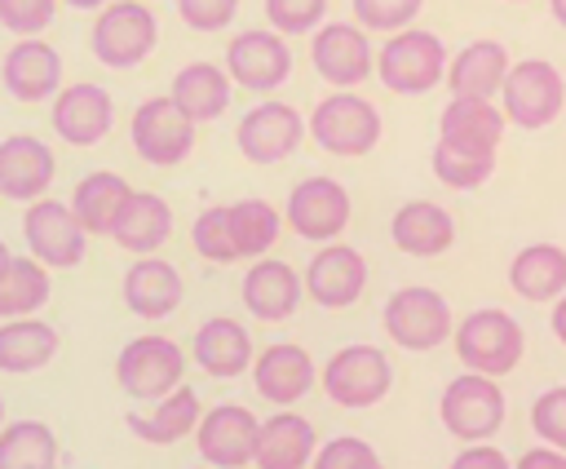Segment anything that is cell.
Wrapping results in <instances>:
<instances>
[{
	"mask_svg": "<svg viewBox=\"0 0 566 469\" xmlns=\"http://www.w3.org/2000/svg\"><path fill=\"white\" fill-rule=\"evenodd\" d=\"M128 181L119 177V173H88V177H80V186L71 190V212H75V221L88 230V234H111V226H115V217H119V208H124V199H128Z\"/></svg>",
	"mask_w": 566,
	"mask_h": 469,
	"instance_id": "cell-34",
	"label": "cell"
},
{
	"mask_svg": "<svg viewBox=\"0 0 566 469\" xmlns=\"http://www.w3.org/2000/svg\"><path fill=\"white\" fill-rule=\"evenodd\" d=\"M53 354H57V332L35 314H18L0 323V372L27 376V372H40Z\"/></svg>",
	"mask_w": 566,
	"mask_h": 469,
	"instance_id": "cell-32",
	"label": "cell"
},
{
	"mask_svg": "<svg viewBox=\"0 0 566 469\" xmlns=\"http://www.w3.org/2000/svg\"><path fill=\"white\" fill-rule=\"evenodd\" d=\"M305 133L314 137L318 150L358 159V155H367V150L380 142V111H376L367 97L340 88V93H327V97L310 111Z\"/></svg>",
	"mask_w": 566,
	"mask_h": 469,
	"instance_id": "cell-3",
	"label": "cell"
},
{
	"mask_svg": "<svg viewBox=\"0 0 566 469\" xmlns=\"http://www.w3.org/2000/svg\"><path fill=\"white\" fill-rule=\"evenodd\" d=\"M548 323H553V336L566 345V292L553 296V319H548Z\"/></svg>",
	"mask_w": 566,
	"mask_h": 469,
	"instance_id": "cell-48",
	"label": "cell"
},
{
	"mask_svg": "<svg viewBox=\"0 0 566 469\" xmlns=\"http://www.w3.org/2000/svg\"><path fill=\"white\" fill-rule=\"evenodd\" d=\"M53 173H57V159L40 137L13 133L0 142V195L4 199H18V204L40 199L49 190Z\"/></svg>",
	"mask_w": 566,
	"mask_h": 469,
	"instance_id": "cell-22",
	"label": "cell"
},
{
	"mask_svg": "<svg viewBox=\"0 0 566 469\" xmlns=\"http://www.w3.org/2000/svg\"><path fill=\"white\" fill-rule=\"evenodd\" d=\"M376 75L385 80L389 93H402V97L429 93L447 75V44L424 27H402L376 53Z\"/></svg>",
	"mask_w": 566,
	"mask_h": 469,
	"instance_id": "cell-4",
	"label": "cell"
},
{
	"mask_svg": "<svg viewBox=\"0 0 566 469\" xmlns=\"http://www.w3.org/2000/svg\"><path fill=\"white\" fill-rule=\"evenodd\" d=\"M349 217H354V204L336 177H305L292 186V195L283 204V221L301 239H314V243L336 239L349 226Z\"/></svg>",
	"mask_w": 566,
	"mask_h": 469,
	"instance_id": "cell-11",
	"label": "cell"
},
{
	"mask_svg": "<svg viewBox=\"0 0 566 469\" xmlns=\"http://www.w3.org/2000/svg\"><path fill=\"white\" fill-rule=\"evenodd\" d=\"M451 465H455V469H504L509 460H504V451H500V447H491V442L482 438V442L464 447V451H460Z\"/></svg>",
	"mask_w": 566,
	"mask_h": 469,
	"instance_id": "cell-46",
	"label": "cell"
},
{
	"mask_svg": "<svg viewBox=\"0 0 566 469\" xmlns=\"http://www.w3.org/2000/svg\"><path fill=\"white\" fill-rule=\"evenodd\" d=\"M168 234H172V208H168V199H159L150 190H128V199H124V208H119V217L111 226V239L124 252L146 257V252L164 248Z\"/></svg>",
	"mask_w": 566,
	"mask_h": 469,
	"instance_id": "cell-25",
	"label": "cell"
},
{
	"mask_svg": "<svg viewBox=\"0 0 566 469\" xmlns=\"http://www.w3.org/2000/svg\"><path fill=\"white\" fill-rule=\"evenodd\" d=\"M186 376V354L168 336H137L115 358V381L128 398H164Z\"/></svg>",
	"mask_w": 566,
	"mask_h": 469,
	"instance_id": "cell-10",
	"label": "cell"
},
{
	"mask_svg": "<svg viewBox=\"0 0 566 469\" xmlns=\"http://www.w3.org/2000/svg\"><path fill=\"white\" fill-rule=\"evenodd\" d=\"M500 102H504V119L509 124L535 133V128H548L562 115V106H566V80L544 58L509 62L504 84H500Z\"/></svg>",
	"mask_w": 566,
	"mask_h": 469,
	"instance_id": "cell-5",
	"label": "cell"
},
{
	"mask_svg": "<svg viewBox=\"0 0 566 469\" xmlns=\"http://www.w3.org/2000/svg\"><path fill=\"white\" fill-rule=\"evenodd\" d=\"M195 363L208 372V376H221V381H230V376H239V372H248L252 367V336H248V327L239 323V319H208L199 332H195Z\"/></svg>",
	"mask_w": 566,
	"mask_h": 469,
	"instance_id": "cell-29",
	"label": "cell"
},
{
	"mask_svg": "<svg viewBox=\"0 0 566 469\" xmlns=\"http://www.w3.org/2000/svg\"><path fill=\"white\" fill-rule=\"evenodd\" d=\"M323 394L336 407H376L389 389H394V367L385 358V350L376 345H340L327 363H323Z\"/></svg>",
	"mask_w": 566,
	"mask_h": 469,
	"instance_id": "cell-8",
	"label": "cell"
},
{
	"mask_svg": "<svg viewBox=\"0 0 566 469\" xmlns=\"http://www.w3.org/2000/svg\"><path fill=\"white\" fill-rule=\"evenodd\" d=\"M53 283H49V265L35 257H13L9 270L0 274V319H18V314H35L49 301Z\"/></svg>",
	"mask_w": 566,
	"mask_h": 469,
	"instance_id": "cell-37",
	"label": "cell"
},
{
	"mask_svg": "<svg viewBox=\"0 0 566 469\" xmlns=\"http://www.w3.org/2000/svg\"><path fill=\"white\" fill-rule=\"evenodd\" d=\"M314 451H318L314 425L296 411H279V416L261 420L252 465H261V469H301V465L314 460Z\"/></svg>",
	"mask_w": 566,
	"mask_h": 469,
	"instance_id": "cell-28",
	"label": "cell"
},
{
	"mask_svg": "<svg viewBox=\"0 0 566 469\" xmlns=\"http://www.w3.org/2000/svg\"><path fill=\"white\" fill-rule=\"evenodd\" d=\"M239 13V0H177V18L190 31H226Z\"/></svg>",
	"mask_w": 566,
	"mask_h": 469,
	"instance_id": "cell-45",
	"label": "cell"
},
{
	"mask_svg": "<svg viewBox=\"0 0 566 469\" xmlns=\"http://www.w3.org/2000/svg\"><path fill=\"white\" fill-rule=\"evenodd\" d=\"M256 434H261V420L243 407V403H217L199 416L195 425V442H199V456L208 465H221V469H239V465H252L256 456Z\"/></svg>",
	"mask_w": 566,
	"mask_h": 469,
	"instance_id": "cell-14",
	"label": "cell"
},
{
	"mask_svg": "<svg viewBox=\"0 0 566 469\" xmlns=\"http://www.w3.org/2000/svg\"><path fill=\"white\" fill-rule=\"evenodd\" d=\"M548 9H553V18L566 27V0H548Z\"/></svg>",
	"mask_w": 566,
	"mask_h": 469,
	"instance_id": "cell-50",
	"label": "cell"
},
{
	"mask_svg": "<svg viewBox=\"0 0 566 469\" xmlns=\"http://www.w3.org/2000/svg\"><path fill=\"white\" fill-rule=\"evenodd\" d=\"M57 465V438L44 420L0 425V469H49Z\"/></svg>",
	"mask_w": 566,
	"mask_h": 469,
	"instance_id": "cell-36",
	"label": "cell"
},
{
	"mask_svg": "<svg viewBox=\"0 0 566 469\" xmlns=\"http://www.w3.org/2000/svg\"><path fill=\"white\" fill-rule=\"evenodd\" d=\"M438 416H442L447 434L460 438V442L495 438L500 425H504V416H509L500 376H486V372H460L455 381H447V389H442V398H438Z\"/></svg>",
	"mask_w": 566,
	"mask_h": 469,
	"instance_id": "cell-2",
	"label": "cell"
},
{
	"mask_svg": "<svg viewBox=\"0 0 566 469\" xmlns=\"http://www.w3.org/2000/svg\"><path fill=\"white\" fill-rule=\"evenodd\" d=\"M190 243H195V252H199L203 261H212V265L239 261V252H234V234H230V217H226V204H212V208H203V212L195 217V226H190Z\"/></svg>",
	"mask_w": 566,
	"mask_h": 469,
	"instance_id": "cell-39",
	"label": "cell"
},
{
	"mask_svg": "<svg viewBox=\"0 0 566 469\" xmlns=\"http://www.w3.org/2000/svg\"><path fill=\"white\" fill-rule=\"evenodd\" d=\"M265 18L279 35H310L327 18V0H265Z\"/></svg>",
	"mask_w": 566,
	"mask_h": 469,
	"instance_id": "cell-41",
	"label": "cell"
},
{
	"mask_svg": "<svg viewBox=\"0 0 566 469\" xmlns=\"http://www.w3.org/2000/svg\"><path fill=\"white\" fill-rule=\"evenodd\" d=\"M389 239L407 257H442L455 243V217L433 199H411L394 212Z\"/></svg>",
	"mask_w": 566,
	"mask_h": 469,
	"instance_id": "cell-23",
	"label": "cell"
},
{
	"mask_svg": "<svg viewBox=\"0 0 566 469\" xmlns=\"http://www.w3.org/2000/svg\"><path fill=\"white\" fill-rule=\"evenodd\" d=\"M301 288H305L323 310H345V305H354V301L363 296V288H367V261H363L358 248L327 239V248H318V252L310 257Z\"/></svg>",
	"mask_w": 566,
	"mask_h": 469,
	"instance_id": "cell-18",
	"label": "cell"
},
{
	"mask_svg": "<svg viewBox=\"0 0 566 469\" xmlns=\"http://www.w3.org/2000/svg\"><path fill=\"white\" fill-rule=\"evenodd\" d=\"M230 93H234V80L226 75V66H217V62H190V66H181L172 75V93L168 97L195 124H203V119H217L230 106Z\"/></svg>",
	"mask_w": 566,
	"mask_h": 469,
	"instance_id": "cell-30",
	"label": "cell"
},
{
	"mask_svg": "<svg viewBox=\"0 0 566 469\" xmlns=\"http://www.w3.org/2000/svg\"><path fill=\"white\" fill-rule=\"evenodd\" d=\"M128 137H133V150H137L146 164L172 168V164H181V159L195 150V119H190L172 97H146V102L133 111Z\"/></svg>",
	"mask_w": 566,
	"mask_h": 469,
	"instance_id": "cell-9",
	"label": "cell"
},
{
	"mask_svg": "<svg viewBox=\"0 0 566 469\" xmlns=\"http://www.w3.org/2000/svg\"><path fill=\"white\" fill-rule=\"evenodd\" d=\"M451 345L469 372L509 376L522 363L526 336L509 310H473L460 319V327H451Z\"/></svg>",
	"mask_w": 566,
	"mask_h": 469,
	"instance_id": "cell-1",
	"label": "cell"
},
{
	"mask_svg": "<svg viewBox=\"0 0 566 469\" xmlns=\"http://www.w3.org/2000/svg\"><path fill=\"white\" fill-rule=\"evenodd\" d=\"M301 137H305V119L292 102H256L234 128V142L252 164L287 159L301 146Z\"/></svg>",
	"mask_w": 566,
	"mask_h": 469,
	"instance_id": "cell-16",
	"label": "cell"
},
{
	"mask_svg": "<svg viewBox=\"0 0 566 469\" xmlns=\"http://www.w3.org/2000/svg\"><path fill=\"white\" fill-rule=\"evenodd\" d=\"M22 234H27L31 257L44 261V265L71 270V265L84 261L88 230L75 221V212L62 199H31L27 212H22Z\"/></svg>",
	"mask_w": 566,
	"mask_h": 469,
	"instance_id": "cell-12",
	"label": "cell"
},
{
	"mask_svg": "<svg viewBox=\"0 0 566 469\" xmlns=\"http://www.w3.org/2000/svg\"><path fill=\"white\" fill-rule=\"evenodd\" d=\"M124 301L133 314L142 319H164L181 305V274L172 261L164 257H137V265H128L124 274Z\"/></svg>",
	"mask_w": 566,
	"mask_h": 469,
	"instance_id": "cell-27",
	"label": "cell"
},
{
	"mask_svg": "<svg viewBox=\"0 0 566 469\" xmlns=\"http://www.w3.org/2000/svg\"><path fill=\"white\" fill-rule=\"evenodd\" d=\"M509 71V49L500 40H473L455 58H447V88L451 97H495Z\"/></svg>",
	"mask_w": 566,
	"mask_h": 469,
	"instance_id": "cell-26",
	"label": "cell"
},
{
	"mask_svg": "<svg viewBox=\"0 0 566 469\" xmlns=\"http://www.w3.org/2000/svg\"><path fill=\"white\" fill-rule=\"evenodd\" d=\"M9 261H13V252H9V248H4V239H0V274L9 270Z\"/></svg>",
	"mask_w": 566,
	"mask_h": 469,
	"instance_id": "cell-51",
	"label": "cell"
},
{
	"mask_svg": "<svg viewBox=\"0 0 566 469\" xmlns=\"http://www.w3.org/2000/svg\"><path fill=\"white\" fill-rule=\"evenodd\" d=\"M314 376H318L314 372V358L296 341H279V345H265L261 354H252V385L274 407L301 403L314 389Z\"/></svg>",
	"mask_w": 566,
	"mask_h": 469,
	"instance_id": "cell-20",
	"label": "cell"
},
{
	"mask_svg": "<svg viewBox=\"0 0 566 469\" xmlns=\"http://www.w3.org/2000/svg\"><path fill=\"white\" fill-rule=\"evenodd\" d=\"M509 288L522 301H553L557 292H566V248L526 243L509 265Z\"/></svg>",
	"mask_w": 566,
	"mask_h": 469,
	"instance_id": "cell-31",
	"label": "cell"
},
{
	"mask_svg": "<svg viewBox=\"0 0 566 469\" xmlns=\"http://www.w3.org/2000/svg\"><path fill=\"white\" fill-rule=\"evenodd\" d=\"M433 177L451 190H478L491 181L495 173V155H460V150H447V146H433V159H429Z\"/></svg>",
	"mask_w": 566,
	"mask_h": 469,
	"instance_id": "cell-38",
	"label": "cell"
},
{
	"mask_svg": "<svg viewBox=\"0 0 566 469\" xmlns=\"http://www.w3.org/2000/svg\"><path fill=\"white\" fill-rule=\"evenodd\" d=\"M226 75L248 93H274L292 75V49L279 31H243L226 49Z\"/></svg>",
	"mask_w": 566,
	"mask_h": 469,
	"instance_id": "cell-15",
	"label": "cell"
},
{
	"mask_svg": "<svg viewBox=\"0 0 566 469\" xmlns=\"http://www.w3.org/2000/svg\"><path fill=\"white\" fill-rule=\"evenodd\" d=\"M531 429L566 451V385H553L531 403Z\"/></svg>",
	"mask_w": 566,
	"mask_h": 469,
	"instance_id": "cell-42",
	"label": "cell"
},
{
	"mask_svg": "<svg viewBox=\"0 0 566 469\" xmlns=\"http://www.w3.org/2000/svg\"><path fill=\"white\" fill-rule=\"evenodd\" d=\"M0 80H4L9 97L22 106L49 102L62 88V58L53 44H44L35 35H18V44L0 62Z\"/></svg>",
	"mask_w": 566,
	"mask_h": 469,
	"instance_id": "cell-19",
	"label": "cell"
},
{
	"mask_svg": "<svg viewBox=\"0 0 566 469\" xmlns=\"http://www.w3.org/2000/svg\"><path fill=\"white\" fill-rule=\"evenodd\" d=\"M243 305L261 323L292 319L296 305H301V279H296V270L283 265V261H274V257H261L256 265H248V274H243Z\"/></svg>",
	"mask_w": 566,
	"mask_h": 469,
	"instance_id": "cell-24",
	"label": "cell"
},
{
	"mask_svg": "<svg viewBox=\"0 0 566 469\" xmlns=\"http://www.w3.org/2000/svg\"><path fill=\"white\" fill-rule=\"evenodd\" d=\"M226 217H230V234H234V252L239 257H265L283 230V212L256 195L239 199V204H226Z\"/></svg>",
	"mask_w": 566,
	"mask_h": 469,
	"instance_id": "cell-35",
	"label": "cell"
},
{
	"mask_svg": "<svg viewBox=\"0 0 566 469\" xmlns=\"http://www.w3.org/2000/svg\"><path fill=\"white\" fill-rule=\"evenodd\" d=\"M385 332L394 345L411 350V354H424V350H438L442 341H451V305L442 301V292L424 288V283H407L398 288L389 301H385Z\"/></svg>",
	"mask_w": 566,
	"mask_h": 469,
	"instance_id": "cell-7",
	"label": "cell"
},
{
	"mask_svg": "<svg viewBox=\"0 0 566 469\" xmlns=\"http://www.w3.org/2000/svg\"><path fill=\"white\" fill-rule=\"evenodd\" d=\"M517 465L522 469H566V451L562 447H531L526 456H517Z\"/></svg>",
	"mask_w": 566,
	"mask_h": 469,
	"instance_id": "cell-47",
	"label": "cell"
},
{
	"mask_svg": "<svg viewBox=\"0 0 566 469\" xmlns=\"http://www.w3.org/2000/svg\"><path fill=\"white\" fill-rule=\"evenodd\" d=\"M0 425H4V398H0Z\"/></svg>",
	"mask_w": 566,
	"mask_h": 469,
	"instance_id": "cell-52",
	"label": "cell"
},
{
	"mask_svg": "<svg viewBox=\"0 0 566 469\" xmlns=\"http://www.w3.org/2000/svg\"><path fill=\"white\" fill-rule=\"evenodd\" d=\"M504 111L491 97H451L438 115V146L460 155H495L504 142Z\"/></svg>",
	"mask_w": 566,
	"mask_h": 469,
	"instance_id": "cell-17",
	"label": "cell"
},
{
	"mask_svg": "<svg viewBox=\"0 0 566 469\" xmlns=\"http://www.w3.org/2000/svg\"><path fill=\"white\" fill-rule=\"evenodd\" d=\"M111 119H115L111 93L88 80L53 93V133L66 146H97L111 133Z\"/></svg>",
	"mask_w": 566,
	"mask_h": 469,
	"instance_id": "cell-21",
	"label": "cell"
},
{
	"mask_svg": "<svg viewBox=\"0 0 566 469\" xmlns=\"http://www.w3.org/2000/svg\"><path fill=\"white\" fill-rule=\"evenodd\" d=\"M57 0H0V27L13 35H40L53 22Z\"/></svg>",
	"mask_w": 566,
	"mask_h": 469,
	"instance_id": "cell-44",
	"label": "cell"
},
{
	"mask_svg": "<svg viewBox=\"0 0 566 469\" xmlns=\"http://www.w3.org/2000/svg\"><path fill=\"white\" fill-rule=\"evenodd\" d=\"M62 4H71V9H102L106 0H62Z\"/></svg>",
	"mask_w": 566,
	"mask_h": 469,
	"instance_id": "cell-49",
	"label": "cell"
},
{
	"mask_svg": "<svg viewBox=\"0 0 566 469\" xmlns=\"http://www.w3.org/2000/svg\"><path fill=\"white\" fill-rule=\"evenodd\" d=\"M420 4L424 0H354V18H358L363 31L394 35V31H402L420 18Z\"/></svg>",
	"mask_w": 566,
	"mask_h": 469,
	"instance_id": "cell-40",
	"label": "cell"
},
{
	"mask_svg": "<svg viewBox=\"0 0 566 469\" xmlns=\"http://www.w3.org/2000/svg\"><path fill=\"white\" fill-rule=\"evenodd\" d=\"M310 62L332 88H358L376 71V53H371L367 31L358 22H318L314 44H310Z\"/></svg>",
	"mask_w": 566,
	"mask_h": 469,
	"instance_id": "cell-13",
	"label": "cell"
},
{
	"mask_svg": "<svg viewBox=\"0 0 566 469\" xmlns=\"http://www.w3.org/2000/svg\"><path fill=\"white\" fill-rule=\"evenodd\" d=\"M155 40H159V22L146 9V0H106L93 22V58L115 71L142 66Z\"/></svg>",
	"mask_w": 566,
	"mask_h": 469,
	"instance_id": "cell-6",
	"label": "cell"
},
{
	"mask_svg": "<svg viewBox=\"0 0 566 469\" xmlns=\"http://www.w3.org/2000/svg\"><path fill=\"white\" fill-rule=\"evenodd\" d=\"M314 460H318L323 469H376V465H380L376 447H371L367 438H354V434H340V438L323 442V447L314 451Z\"/></svg>",
	"mask_w": 566,
	"mask_h": 469,
	"instance_id": "cell-43",
	"label": "cell"
},
{
	"mask_svg": "<svg viewBox=\"0 0 566 469\" xmlns=\"http://www.w3.org/2000/svg\"><path fill=\"white\" fill-rule=\"evenodd\" d=\"M199 416H203L199 394H195L190 385H177V389H168V394L159 398V407H155L150 416H128V429H133L142 442L168 447V442H177V438L195 434Z\"/></svg>",
	"mask_w": 566,
	"mask_h": 469,
	"instance_id": "cell-33",
	"label": "cell"
}]
</instances>
